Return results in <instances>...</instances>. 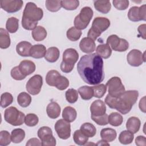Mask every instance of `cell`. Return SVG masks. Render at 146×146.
Wrapping results in <instances>:
<instances>
[{
	"instance_id": "cell-12",
	"label": "cell",
	"mask_w": 146,
	"mask_h": 146,
	"mask_svg": "<svg viewBox=\"0 0 146 146\" xmlns=\"http://www.w3.org/2000/svg\"><path fill=\"white\" fill-rule=\"evenodd\" d=\"M128 18L132 22H139L146 20V5L145 4L140 7L132 6L128 13Z\"/></svg>"
},
{
	"instance_id": "cell-51",
	"label": "cell",
	"mask_w": 146,
	"mask_h": 146,
	"mask_svg": "<svg viewBox=\"0 0 146 146\" xmlns=\"http://www.w3.org/2000/svg\"><path fill=\"white\" fill-rule=\"evenodd\" d=\"M38 22H31L23 18H22V26L27 30H33L37 27Z\"/></svg>"
},
{
	"instance_id": "cell-9",
	"label": "cell",
	"mask_w": 146,
	"mask_h": 146,
	"mask_svg": "<svg viewBox=\"0 0 146 146\" xmlns=\"http://www.w3.org/2000/svg\"><path fill=\"white\" fill-rule=\"evenodd\" d=\"M38 136L43 146H55L56 139L52 135V129L47 126L40 127L38 131Z\"/></svg>"
},
{
	"instance_id": "cell-28",
	"label": "cell",
	"mask_w": 146,
	"mask_h": 146,
	"mask_svg": "<svg viewBox=\"0 0 146 146\" xmlns=\"http://www.w3.org/2000/svg\"><path fill=\"white\" fill-rule=\"evenodd\" d=\"M46 30L41 26H37V27L34 29L31 32V35L33 39L35 41H42L44 40L47 36Z\"/></svg>"
},
{
	"instance_id": "cell-21",
	"label": "cell",
	"mask_w": 146,
	"mask_h": 146,
	"mask_svg": "<svg viewBox=\"0 0 146 146\" xmlns=\"http://www.w3.org/2000/svg\"><path fill=\"white\" fill-rule=\"evenodd\" d=\"M141 122L140 119L135 116L130 117L127 121L126 128L128 131L133 133H137L140 128Z\"/></svg>"
},
{
	"instance_id": "cell-15",
	"label": "cell",
	"mask_w": 146,
	"mask_h": 146,
	"mask_svg": "<svg viewBox=\"0 0 146 146\" xmlns=\"http://www.w3.org/2000/svg\"><path fill=\"white\" fill-rule=\"evenodd\" d=\"M90 112L91 116H99L106 112V106L105 103L101 100L94 101L90 106Z\"/></svg>"
},
{
	"instance_id": "cell-11",
	"label": "cell",
	"mask_w": 146,
	"mask_h": 146,
	"mask_svg": "<svg viewBox=\"0 0 146 146\" xmlns=\"http://www.w3.org/2000/svg\"><path fill=\"white\" fill-rule=\"evenodd\" d=\"M55 129L59 138L66 140L71 136L70 123L64 119L58 120L55 124Z\"/></svg>"
},
{
	"instance_id": "cell-36",
	"label": "cell",
	"mask_w": 146,
	"mask_h": 146,
	"mask_svg": "<svg viewBox=\"0 0 146 146\" xmlns=\"http://www.w3.org/2000/svg\"><path fill=\"white\" fill-rule=\"evenodd\" d=\"M108 123L112 126L117 127L120 125L123 121L122 116L118 112H112L108 116Z\"/></svg>"
},
{
	"instance_id": "cell-34",
	"label": "cell",
	"mask_w": 146,
	"mask_h": 146,
	"mask_svg": "<svg viewBox=\"0 0 146 146\" xmlns=\"http://www.w3.org/2000/svg\"><path fill=\"white\" fill-rule=\"evenodd\" d=\"M25 137V132L21 128L14 129L11 131V141L14 143H19L23 140Z\"/></svg>"
},
{
	"instance_id": "cell-33",
	"label": "cell",
	"mask_w": 146,
	"mask_h": 146,
	"mask_svg": "<svg viewBox=\"0 0 146 146\" xmlns=\"http://www.w3.org/2000/svg\"><path fill=\"white\" fill-rule=\"evenodd\" d=\"M6 28L10 33L17 32L19 28V19L14 17L8 18L6 23Z\"/></svg>"
},
{
	"instance_id": "cell-54",
	"label": "cell",
	"mask_w": 146,
	"mask_h": 146,
	"mask_svg": "<svg viewBox=\"0 0 146 146\" xmlns=\"http://www.w3.org/2000/svg\"><path fill=\"white\" fill-rule=\"evenodd\" d=\"M26 146H31V145H38L40 146L42 145V142L39 141V139L37 138H31L28 140V141L26 143Z\"/></svg>"
},
{
	"instance_id": "cell-6",
	"label": "cell",
	"mask_w": 146,
	"mask_h": 146,
	"mask_svg": "<svg viewBox=\"0 0 146 146\" xmlns=\"http://www.w3.org/2000/svg\"><path fill=\"white\" fill-rule=\"evenodd\" d=\"M43 16V11L38 7L34 3L29 2L26 3L23 12L22 18L31 21L38 22L42 19Z\"/></svg>"
},
{
	"instance_id": "cell-42",
	"label": "cell",
	"mask_w": 146,
	"mask_h": 146,
	"mask_svg": "<svg viewBox=\"0 0 146 146\" xmlns=\"http://www.w3.org/2000/svg\"><path fill=\"white\" fill-rule=\"evenodd\" d=\"M62 7L67 10H74L79 5L78 0H63L61 1Z\"/></svg>"
},
{
	"instance_id": "cell-38",
	"label": "cell",
	"mask_w": 146,
	"mask_h": 146,
	"mask_svg": "<svg viewBox=\"0 0 146 146\" xmlns=\"http://www.w3.org/2000/svg\"><path fill=\"white\" fill-rule=\"evenodd\" d=\"M73 139L74 142L79 145H85L88 140V137L86 136L80 129L76 130L73 134Z\"/></svg>"
},
{
	"instance_id": "cell-49",
	"label": "cell",
	"mask_w": 146,
	"mask_h": 146,
	"mask_svg": "<svg viewBox=\"0 0 146 146\" xmlns=\"http://www.w3.org/2000/svg\"><path fill=\"white\" fill-rule=\"evenodd\" d=\"M108 115L106 113L105 114L99 116H91V119L94 121L97 124L100 125H105L108 124Z\"/></svg>"
},
{
	"instance_id": "cell-32",
	"label": "cell",
	"mask_w": 146,
	"mask_h": 146,
	"mask_svg": "<svg viewBox=\"0 0 146 146\" xmlns=\"http://www.w3.org/2000/svg\"><path fill=\"white\" fill-rule=\"evenodd\" d=\"M78 92L82 99L85 100H90L94 96L93 89L92 87L83 86L79 88Z\"/></svg>"
},
{
	"instance_id": "cell-26",
	"label": "cell",
	"mask_w": 146,
	"mask_h": 146,
	"mask_svg": "<svg viewBox=\"0 0 146 146\" xmlns=\"http://www.w3.org/2000/svg\"><path fill=\"white\" fill-rule=\"evenodd\" d=\"M77 112L75 109L72 107H66L62 112V117L66 121L71 123L73 122L76 118Z\"/></svg>"
},
{
	"instance_id": "cell-30",
	"label": "cell",
	"mask_w": 146,
	"mask_h": 146,
	"mask_svg": "<svg viewBox=\"0 0 146 146\" xmlns=\"http://www.w3.org/2000/svg\"><path fill=\"white\" fill-rule=\"evenodd\" d=\"M80 130L88 137H94L96 133L95 127L90 123H83L80 126Z\"/></svg>"
},
{
	"instance_id": "cell-1",
	"label": "cell",
	"mask_w": 146,
	"mask_h": 146,
	"mask_svg": "<svg viewBox=\"0 0 146 146\" xmlns=\"http://www.w3.org/2000/svg\"><path fill=\"white\" fill-rule=\"evenodd\" d=\"M77 71L83 80L90 85L99 84L104 79L103 60L96 53L82 56L77 64Z\"/></svg>"
},
{
	"instance_id": "cell-56",
	"label": "cell",
	"mask_w": 146,
	"mask_h": 146,
	"mask_svg": "<svg viewBox=\"0 0 146 146\" xmlns=\"http://www.w3.org/2000/svg\"><path fill=\"white\" fill-rule=\"evenodd\" d=\"M145 97L144 96L142 99H140L139 102V108L141 111L143 112H145Z\"/></svg>"
},
{
	"instance_id": "cell-14",
	"label": "cell",
	"mask_w": 146,
	"mask_h": 146,
	"mask_svg": "<svg viewBox=\"0 0 146 146\" xmlns=\"http://www.w3.org/2000/svg\"><path fill=\"white\" fill-rule=\"evenodd\" d=\"M23 2L21 0H1V7L9 13H15L21 9Z\"/></svg>"
},
{
	"instance_id": "cell-17",
	"label": "cell",
	"mask_w": 146,
	"mask_h": 146,
	"mask_svg": "<svg viewBox=\"0 0 146 146\" xmlns=\"http://www.w3.org/2000/svg\"><path fill=\"white\" fill-rule=\"evenodd\" d=\"M79 47L82 52L86 54H91L95 50L96 44L94 40L88 37H85L80 40Z\"/></svg>"
},
{
	"instance_id": "cell-27",
	"label": "cell",
	"mask_w": 146,
	"mask_h": 146,
	"mask_svg": "<svg viewBox=\"0 0 146 146\" xmlns=\"http://www.w3.org/2000/svg\"><path fill=\"white\" fill-rule=\"evenodd\" d=\"M59 55L60 52L57 47H51L47 49L44 58L50 63H54L59 59Z\"/></svg>"
},
{
	"instance_id": "cell-46",
	"label": "cell",
	"mask_w": 146,
	"mask_h": 146,
	"mask_svg": "<svg viewBox=\"0 0 146 146\" xmlns=\"http://www.w3.org/2000/svg\"><path fill=\"white\" fill-rule=\"evenodd\" d=\"M11 141V136L7 131H1L0 132V145L6 146L10 144Z\"/></svg>"
},
{
	"instance_id": "cell-50",
	"label": "cell",
	"mask_w": 146,
	"mask_h": 146,
	"mask_svg": "<svg viewBox=\"0 0 146 146\" xmlns=\"http://www.w3.org/2000/svg\"><path fill=\"white\" fill-rule=\"evenodd\" d=\"M10 74L11 77L16 80H21L26 77L22 74L19 70V66H15L13 67L11 70Z\"/></svg>"
},
{
	"instance_id": "cell-20",
	"label": "cell",
	"mask_w": 146,
	"mask_h": 146,
	"mask_svg": "<svg viewBox=\"0 0 146 146\" xmlns=\"http://www.w3.org/2000/svg\"><path fill=\"white\" fill-rule=\"evenodd\" d=\"M60 107L55 102H50L47 106L46 112L48 116L51 119H56L60 114Z\"/></svg>"
},
{
	"instance_id": "cell-23",
	"label": "cell",
	"mask_w": 146,
	"mask_h": 146,
	"mask_svg": "<svg viewBox=\"0 0 146 146\" xmlns=\"http://www.w3.org/2000/svg\"><path fill=\"white\" fill-rule=\"evenodd\" d=\"M94 5L95 9L103 14H107L111 9V5L110 1H94Z\"/></svg>"
},
{
	"instance_id": "cell-47",
	"label": "cell",
	"mask_w": 146,
	"mask_h": 146,
	"mask_svg": "<svg viewBox=\"0 0 146 146\" xmlns=\"http://www.w3.org/2000/svg\"><path fill=\"white\" fill-rule=\"evenodd\" d=\"M69 86V81L67 78L60 75L55 86V87L59 90H64Z\"/></svg>"
},
{
	"instance_id": "cell-53",
	"label": "cell",
	"mask_w": 146,
	"mask_h": 146,
	"mask_svg": "<svg viewBox=\"0 0 146 146\" xmlns=\"http://www.w3.org/2000/svg\"><path fill=\"white\" fill-rule=\"evenodd\" d=\"M135 144L138 146L146 145V138L144 136H138L135 139Z\"/></svg>"
},
{
	"instance_id": "cell-55",
	"label": "cell",
	"mask_w": 146,
	"mask_h": 146,
	"mask_svg": "<svg viewBox=\"0 0 146 146\" xmlns=\"http://www.w3.org/2000/svg\"><path fill=\"white\" fill-rule=\"evenodd\" d=\"M145 27H146L145 24H143V25H140L137 28V30H138V32H139L140 36L144 39H145V38H146Z\"/></svg>"
},
{
	"instance_id": "cell-7",
	"label": "cell",
	"mask_w": 146,
	"mask_h": 146,
	"mask_svg": "<svg viewBox=\"0 0 146 146\" xmlns=\"http://www.w3.org/2000/svg\"><path fill=\"white\" fill-rule=\"evenodd\" d=\"M108 94L113 97H119L125 91V87L123 84L120 78L114 76L110 79L107 83Z\"/></svg>"
},
{
	"instance_id": "cell-10",
	"label": "cell",
	"mask_w": 146,
	"mask_h": 146,
	"mask_svg": "<svg viewBox=\"0 0 146 146\" xmlns=\"http://www.w3.org/2000/svg\"><path fill=\"white\" fill-rule=\"evenodd\" d=\"M43 85V78L41 75L36 74L29 79L26 84L27 92L33 95H38L41 90Z\"/></svg>"
},
{
	"instance_id": "cell-5",
	"label": "cell",
	"mask_w": 146,
	"mask_h": 146,
	"mask_svg": "<svg viewBox=\"0 0 146 146\" xmlns=\"http://www.w3.org/2000/svg\"><path fill=\"white\" fill-rule=\"evenodd\" d=\"M25 114L15 107H10L5 110L4 119L6 122L14 126L22 125L25 122Z\"/></svg>"
},
{
	"instance_id": "cell-52",
	"label": "cell",
	"mask_w": 146,
	"mask_h": 146,
	"mask_svg": "<svg viewBox=\"0 0 146 146\" xmlns=\"http://www.w3.org/2000/svg\"><path fill=\"white\" fill-rule=\"evenodd\" d=\"M101 34L102 33H100L99 31H98L96 30H95V29L91 27L90 29V30L88 31L87 36L88 38H91L93 40H95L99 36H100Z\"/></svg>"
},
{
	"instance_id": "cell-4",
	"label": "cell",
	"mask_w": 146,
	"mask_h": 146,
	"mask_svg": "<svg viewBox=\"0 0 146 146\" xmlns=\"http://www.w3.org/2000/svg\"><path fill=\"white\" fill-rule=\"evenodd\" d=\"M94 15L92 9L88 6L83 7L79 14L77 15L74 21L75 27L79 30L85 29L89 25Z\"/></svg>"
},
{
	"instance_id": "cell-41",
	"label": "cell",
	"mask_w": 146,
	"mask_h": 146,
	"mask_svg": "<svg viewBox=\"0 0 146 146\" xmlns=\"http://www.w3.org/2000/svg\"><path fill=\"white\" fill-rule=\"evenodd\" d=\"M92 87L94 96L98 98H102L107 91V86L104 84H99Z\"/></svg>"
},
{
	"instance_id": "cell-25",
	"label": "cell",
	"mask_w": 146,
	"mask_h": 146,
	"mask_svg": "<svg viewBox=\"0 0 146 146\" xmlns=\"http://www.w3.org/2000/svg\"><path fill=\"white\" fill-rule=\"evenodd\" d=\"M96 54L102 58L107 59L112 54V49L109 45L106 44H100L96 48Z\"/></svg>"
},
{
	"instance_id": "cell-24",
	"label": "cell",
	"mask_w": 146,
	"mask_h": 146,
	"mask_svg": "<svg viewBox=\"0 0 146 146\" xmlns=\"http://www.w3.org/2000/svg\"><path fill=\"white\" fill-rule=\"evenodd\" d=\"M117 136L116 131L111 128H105L100 131V137L102 140L109 143L115 140Z\"/></svg>"
},
{
	"instance_id": "cell-39",
	"label": "cell",
	"mask_w": 146,
	"mask_h": 146,
	"mask_svg": "<svg viewBox=\"0 0 146 146\" xmlns=\"http://www.w3.org/2000/svg\"><path fill=\"white\" fill-rule=\"evenodd\" d=\"M66 35L69 40L71 41H76L80 38L82 31L75 27H71L67 31Z\"/></svg>"
},
{
	"instance_id": "cell-16",
	"label": "cell",
	"mask_w": 146,
	"mask_h": 146,
	"mask_svg": "<svg viewBox=\"0 0 146 146\" xmlns=\"http://www.w3.org/2000/svg\"><path fill=\"white\" fill-rule=\"evenodd\" d=\"M110 26V21L108 18L99 17L95 18L94 19L91 27L95 29L102 33V32H104L107 30Z\"/></svg>"
},
{
	"instance_id": "cell-48",
	"label": "cell",
	"mask_w": 146,
	"mask_h": 146,
	"mask_svg": "<svg viewBox=\"0 0 146 146\" xmlns=\"http://www.w3.org/2000/svg\"><path fill=\"white\" fill-rule=\"evenodd\" d=\"M114 7L119 10H124L129 6L128 0H114L112 1Z\"/></svg>"
},
{
	"instance_id": "cell-29",
	"label": "cell",
	"mask_w": 146,
	"mask_h": 146,
	"mask_svg": "<svg viewBox=\"0 0 146 146\" xmlns=\"http://www.w3.org/2000/svg\"><path fill=\"white\" fill-rule=\"evenodd\" d=\"M11 41L9 33L3 28L0 29V47L6 49L10 46Z\"/></svg>"
},
{
	"instance_id": "cell-44",
	"label": "cell",
	"mask_w": 146,
	"mask_h": 146,
	"mask_svg": "<svg viewBox=\"0 0 146 146\" xmlns=\"http://www.w3.org/2000/svg\"><path fill=\"white\" fill-rule=\"evenodd\" d=\"M13 102V95L9 92L3 93L1 96V106L6 108L10 105Z\"/></svg>"
},
{
	"instance_id": "cell-37",
	"label": "cell",
	"mask_w": 146,
	"mask_h": 146,
	"mask_svg": "<svg viewBox=\"0 0 146 146\" xmlns=\"http://www.w3.org/2000/svg\"><path fill=\"white\" fill-rule=\"evenodd\" d=\"M17 102L20 106L27 107L31 102V97L25 92H21L17 96Z\"/></svg>"
},
{
	"instance_id": "cell-35",
	"label": "cell",
	"mask_w": 146,
	"mask_h": 146,
	"mask_svg": "<svg viewBox=\"0 0 146 146\" xmlns=\"http://www.w3.org/2000/svg\"><path fill=\"white\" fill-rule=\"evenodd\" d=\"M133 133L128 130L122 131L119 136V141L123 144H131L133 140Z\"/></svg>"
},
{
	"instance_id": "cell-43",
	"label": "cell",
	"mask_w": 146,
	"mask_h": 146,
	"mask_svg": "<svg viewBox=\"0 0 146 146\" xmlns=\"http://www.w3.org/2000/svg\"><path fill=\"white\" fill-rule=\"evenodd\" d=\"M66 99L70 103H74L78 99V91L74 88H70L66 91L65 93Z\"/></svg>"
},
{
	"instance_id": "cell-31",
	"label": "cell",
	"mask_w": 146,
	"mask_h": 146,
	"mask_svg": "<svg viewBox=\"0 0 146 146\" xmlns=\"http://www.w3.org/2000/svg\"><path fill=\"white\" fill-rule=\"evenodd\" d=\"M61 75L60 73L55 70H51L49 71L46 75V82L47 84L50 86H55L59 76Z\"/></svg>"
},
{
	"instance_id": "cell-2",
	"label": "cell",
	"mask_w": 146,
	"mask_h": 146,
	"mask_svg": "<svg viewBox=\"0 0 146 146\" xmlns=\"http://www.w3.org/2000/svg\"><path fill=\"white\" fill-rule=\"evenodd\" d=\"M138 97L139 92L136 90L125 91L119 97H113L108 94L105 98V103L110 108L116 109L121 113L125 115L131 110Z\"/></svg>"
},
{
	"instance_id": "cell-19",
	"label": "cell",
	"mask_w": 146,
	"mask_h": 146,
	"mask_svg": "<svg viewBox=\"0 0 146 146\" xmlns=\"http://www.w3.org/2000/svg\"><path fill=\"white\" fill-rule=\"evenodd\" d=\"M46 48L43 44H38L33 45L30 51V56L35 59H40L45 56Z\"/></svg>"
},
{
	"instance_id": "cell-8",
	"label": "cell",
	"mask_w": 146,
	"mask_h": 146,
	"mask_svg": "<svg viewBox=\"0 0 146 146\" xmlns=\"http://www.w3.org/2000/svg\"><path fill=\"white\" fill-rule=\"evenodd\" d=\"M107 44L115 51H125L129 48V43L125 39L120 38L117 35L112 34L107 39Z\"/></svg>"
},
{
	"instance_id": "cell-57",
	"label": "cell",
	"mask_w": 146,
	"mask_h": 146,
	"mask_svg": "<svg viewBox=\"0 0 146 146\" xmlns=\"http://www.w3.org/2000/svg\"><path fill=\"white\" fill-rule=\"evenodd\" d=\"M97 145H109V144L108 143V142L102 140L98 141V143L96 144Z\"/></svg>"
},
{
	"instance_id": "cell-45",
	"label": "cell",
	"mask_w": 146,
	"mask_h": 146,
	"mask_svg": "<svg viewBox=\"0 0 146 146\" xmlns=\"http://www.w3.org/2000/svg\"><path fill=\"white\" fill-rule=\"evenodd\" d=\"M39 121L38 116L34 113H29L25 118V123L29 127H34L37 125Z\"/></svg>"
},
{
	"instance_id": "cell-13",
	"label": "cell",
	"mask_w": 146,
	"mask_h": 146,
	"mask_svg": "<svg viewBox=\"0 0 146 146\" xmlns=\"http://www.w3.org/2000/svg\"><path fill=\"white\" fill-rule=\"evenodd\" d=\"M145 52L143 54L140 50L133 49L127 54V60L128 64L133 67H138L145 62Z\"/></svg>"
},
{
	"instance_id": "cell-22",
	"label": "cell",
	"mask_w": 146,
	"mask_h": 146,
	"mask_svg": "<svg viewBox=\"0 0 146 146\" xmlns=\"http://www.w3.org/2000/svg\"><path fill=\"white\" fill-rule=\"evenodd\" d=\"M32 47L31 44L27 41H22L16 46L17 52L22 56H30V51Z\"/></svg>"
},
{
	"instance_id": "cell-40",
	"label": "cell",
	"mask_w": 146,
	"mask_h": 146,
	"mask_svg": "<svg viewBox=\"0 0 146 146\" xmlns=\"http://www.w3.org/2000/svg\"><path fill=\"white\" fill-rule=\"evenodd\" d=\"M45 6L48 11L51 12H56L62 7L61 1L47 0L45 2Z\"/></svg>"
},
{
	"instance_id": "cell-18",
	"label": "cell",
	"mask_w": 146,
	"mask_h": 146,
	"mask_svg": "<svg viewBox=\"0 0 146 146\" xmlns=\"http://www.w3.org/2000/svg\"><path fill=\"white\" fill-rule=\"evenodd\" d=\"M18 66L21 72L25 76L33 73L36 68L35 63L29 60H23L21 61Z\"/></svg>"
},
{
	"instance_id": "cell-3",
	"label": "cell",
	"mask_w": 146,
	"mask_h": 146,
	"mask_svg": "<svg viewBox=\"0 0 146 146\" xmlns=\"http://www.w3.org/2000/svg\"><path fill=\"white\" fill-rule=\"evenodd\" d=\"M78 58L79 54L75 49L69 48L64 50L63 54V60L60 66L62 71L64 73L71 72Z\"/></svg>"
}]
</instances>
